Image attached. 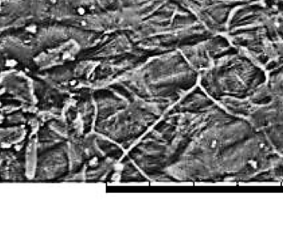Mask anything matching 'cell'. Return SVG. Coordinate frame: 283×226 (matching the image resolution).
I'll list each match as a JSON object with an SVG mask.
<instances>
[{
  "label": "cell",
  "mask_w": 283,
  "mask_h": 226,
  "mask_svg": "<svg viewBox=\"0 0 283 226\" xmlns=\"http://www.w3.org/2000/svg\"><path fill=\"white\" fill-rule=\"evenodd\" d=\"M227 30L233 45L252 59L283 61V0H262L234 10Z\"/></svg>",
  "instance_id": "cell-1"
}]
</instances>
